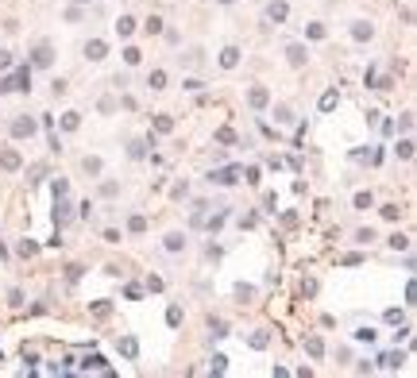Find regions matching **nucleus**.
I'll return each instance as SVG.
<instances>
[{
    "mask_svg": "<svg viewBox=\"0 0 417 378\" xmlns=\"http://www.w3.org/2000/svg\"><path fill=\"white\" fill-rule=\"evenodd\" d=\"M356 340H363V343H371V340H375V328H360V332H356Z\"/></svg>",
    "mask_w": 417,
    "mask_h": 378,
    "instance_id": "nucleus-31",
    "label": "nucleus"
},
{
    "mask_svg": "<svg viewBox=\"0 0 417 378\" xmlns=\"http://www.w3.org/2000/svg\"><path fill=\"white\" fill-rule=\"evenodd\" d=\"M77 124H81V116H77V112H66V116H62V127H66V131H74Z\"/></svg>",
    "mask_w": 417,
    "mask_h": 378,
    "instance_id": "nucleus-18",
    "label": "nucleus"
},
{
    "mask_svg": "<svg viewBox=\"0 0 417 378\" xmlns=\"http://www.w3.org/2000/svg\"><path fill=\"white\" fill-rule=\"evenodd\" d=\"M309 39H324V27H321V23H309Z\"/></svg>",
    "mask_w": 417,
    "mask_h": 378,
    "instance_id": "nucleus-36",
    "label": "nucleus"
},
{
    "mask_svg": "<svg viewBox=\"0 0 417 378\" xmlns=\"http://www.w3.org/2000/svg\"><path fill=\"white\" fill-rule=\"evenodd\" d=\"M305 351H309L313 359H321V355H324V343H321L317 336H309V340H305Z\"/></svg>",
    "mask_w": 417,
    "mask_h": 378,
    "instance_id": "nucleus-14",
    "label": "nucleus"
},
{
    "mask_svg": "<svg viewBox=\"0 0 417 378\" xmlns=\"http://www.w3.org/2000/svg\"><path fill=\"white\" fill-rule=\"evenodd\" d=\"M236 174H240L236 166H224V170H212V174H208V181H216V185H232V181H236Z\"/></svg>",
    "mask_w": 417,
    "mask_h": 378,
    "instance_id": "nucleus-3",
    "label": "nucleus"
},
{
    "mask_svg": "<svg viewBox=\"0 0 417 378\" xmlns=\"http://www.w3.org/2000/svg\"><path fill=\"white\" fill-rule=\"evenodd\" d=\"M212 336H228V324H224V321H212Z\"/></svg>",
    "mask_w": 417,
    "mask_h": 378,
    "instance_id": "nucleus-35",
    "label": "nucleus"
},
{
    "mask_svg": "<svg viewBox=\"0 0 417 378\" xmlns=\"http://www.w3.org/2000/svg\"><path fill=\"white\" fill-rule=\"evenodd\" d=\"M147 31H151V35H158V31H162V19H158V16H151V19H147Z\"/></svg>",
    "mask_w": 417,
    "mask_h": 378,
    "instance_id": "nucleus-32",
    "label": "nucleus"
},
{
    "mask_svg": "<svg viewBox=\"0 0 417 378\" xmlns=\"http://www.w3.org/2000/svg\"><path fill=\"white\" fill-rule=\"evenodd\" d=\"M81 166H85V174H101V159H85Z\"/></svg>",
    "mask_w": 417,
    "mask_h": 378,
    "instance_id": "nucleus-27",
    "label": "nucleus"
},
{
    "mask_svg": "<svg viewBox=\"0 0 417 378\" xmlns=\"http://www.w3.org/2000/svg\"><path fill=\"white\" fill-rule=\"evenodd\" d=\"M128 228L139 235V232H147V220H143V216H132V220H128Z\"/></svg>",
    "mask_w": 417,
    "mask_h": 378,
    "instance_id": "nucleus-22",
    "label": "nucleus"
},
{
    "mask_svg": "<svg viewBox=\"0 0 417 378\" xmlns=\"http://www.w3.org/2000/svg\"><path fill=\"white\" fill-rule=\"evenodd\" d=\"M85 54H89V58H93V62H101L104 54H108V47H104L101 39H93V43H89V47H85Z\"/></svg>",
    "mask_w": 417,
    "mask_h": 378,
    "instance_id": "nucleus-9",
    "label": "nucleus"
},
{
    "mask_svg": "<svg viewBox=\"0 0 417 378\" xmlns=\"http://www.w3.org/2000/svg\"><path fill=\"white\" fill-rule=\"evenodd\" d=\"M151 89H166V73H162V70L151 73Z\"/></svg>",
    "mask_w": 417,
    "mask_h": 378,
    "instance_id": "nucleus-24",
    "label": "nucleus"
},
{
    "mask_svg": "<svg viewBox=\"0 0 417 378\" xmlns=\"http://www.w3.org/2000/svg\"><path fill=\"white\" fill-rule=\"evenodd\" d=\"M155 127H158V131H170V127H174V120H170V116H158Z\"/></svg>",
    "mask_w": 417,
    "mask_h": 378,
    "instance_id": "nucleus-30",
    "label": "nucleus"
},
{
    "mask_svg": "<svg viewBox=\"0 0 417 378\" xmlns=\"http://www.w3.org/2000/svg\"><path fill=\"white\" fill-rule=\"evenodd\" d=\"M8 66H12V54H4V51H0V70H8Z\"/></svg>",
    "mask_w": 417,
    "mask_h": 378,
    "instance_id": "nucleus-38",
    "label": "nucleus"
},
{
    "mask_svg": "<svg viewBox=\"0 0 417 378\" xmlns=\"http://www.w3.org/2000/svg\"><path fill=\"white\" fill-rule=\"evenodd\" d=\"M286 58H290V66H302V62H305V47H298V43L286 47Z\"/></svg>",
    "mask_w": 417,
    "mask_h": 378,
    "instance_id": "nucleus-11",
    "label": "nucleus"
},
{
    "mask_svg": "<svg viewBox=\"0 0 417 378\" xmlns=\"http://www.w3.org/2000/svg\"><path fill=\"white\" fill-rule=\"evenodd\" d=\"M375 201H371V193H356V209H371Z\"/></svg>",
    "mask_w": 417,
    "mask_h": 378,
    "instance_id": "nucleus-28",
    "label": "nucleus"
},
{
    "mask_svg": "<svg viewBox=\"0 0 417 378\" xmlns=\"http://www.w3.org/2000/svg\"><path fill=\"white\" fill-rule=\"evenodd\" d=\"M31 62H35V66H51V62H54V51L47 47V43H43V47H35V54H31Z\"/></svg>",
    "mask_w": 417,
    "mask_h": 378,
    "instance_id": "nucleus-5",
    "label": "nucleus"
},
{
    "mask_svg": "<svg viewBox=\"0 0 417 378\" xmlns=\"http://www.w3.org/2000/svg\"><path fill=\"white\" fill-rule=\"evenodd\" d=\"M251 293H255V289H251V286H236V297H240V301H247V297H251Z\"/></svg>",
    "mask_w": 417,
    "mask_h": 378,
    "instance_id": "nucleus-34",
    "label": "nucleus"
},
{
    "mask_svg": "<svg viewBox=\"0 0 417 378\" xmlns=\"http://www.w3.org/2000/svg\"><path fill=\"white\" fill-rule=\"evenodd\" d=\"M247 101H251V108H263V105H266V101H270V93H266L263 85H255V89L247 93Z\"/></svg>",
    "mask_w": 417,
    "mask_h": 378,
    "instance_id": "nucleus-8",
    "label": "nucleus"
},
{
    "mask_svg": "<svg viewBox=\"0 0 417 378\" xmlns=\"http://www.w3.org/2000/svg\"><path fill=\"white\" fill-rule=\"evenodd\" d=\"M182 247H186V235H182V232H170V235H166V251H182Z\"/></svg>",
    "mask_w": 417,
    "mask_h": 378,
    "instance_id": "nucleus-13",
    "label": "nucleus"
},
{
    "mask_svg": "<svg viewBox=\"0 0 417 378\" xmlns=\"http://www.w3.org/2000/svg\"><path fill=\"white\" fill-rule=\"evenodd\" d=\"M290 16V8H286V0H270L266 4V19H274V23H282Z\"/></svg>",
    "mask_w": 417,
    "mask_h": 378,
    "instance_id": "nucleus-2",
    "label": "nucleus"
},
{
    "mask_svg": "<svg viewBox=\"0 0 417 378\" xmlns=\"http://www.w3.org/2000/svg\"><path fill=\"white\" fill-rule=\"evenodd\" d=\"M398 155H402V159H414V139H402V143H398Z\"/></svg>",
    "mask_w": 417,
    "mask_h": 378,
    "instance_id": "nucleus-21",
    "label": "nucleus"
},
{
    "mask_svg": "<svg viewBox=\"0 0 417 378\" xmlns=\"http://www.w3.org/2000/svg\"><path fill=\"white\" fill-rule=\"evenodd\" d=\"M12 135H16V139H31V135H35V120H31V116H19V120L12 124Z\"/></svg>",
    "mask_w": 417,
    "mask_h": 378,
    "instance_id": "nucleus-1",
    "label": "nucleus"
},
{
    "mask_svg": "<svg viewBox=\"0 0 417 378\" xmlns=\"http://www.w3.org/2000/svg\"><path fill=\"white\" fill-rule=\"evenodd\" d=\"M220 66H224V70H236V66H240V47H224V51H220Z\"/></svg>",
    "mask_w": 417,
    "mask_h": 378,
    "instance_id": "nucleus-4",
    "label": "nucleus"
},
{
    "mask_svg": "<svg viewBox=\"0 0 417 378\" xmlns=\"http://www.w3.org/2000/svg\"><path fill=\"white\" fill-rule=\"evenodd\" d=\"M352 35H356V39H371V35H375V27H371V23H356V27H352Z\"/></svg>",
    "mask_w": 417,
    "mask_h": 378,
    "instance_id": "nucleus-16",
    "label": "nucleus"
},
{
    "mask_svg": "<svg viewBox=\"0 0 417 378\" xmlns=\"http://www.w3.org/2000/svg\"><path fill=\"white\" fill-rule=\"evenodd\" d=\"M143 147H147V143H143V139H135V143H132V151H128V155H132V159H143Z\"/></svg>",
    "mask_w": 417,
    "mask_h": 378,
    "instance_id": "nucleus-29",
    "label": "nucleus"
},
{
    "mask_svg": "<svg viewBox=\"0 0 417 378\" xmlns=\"http://www.w3.org/2000/svg\"><path fill=\"white\" fill-rule=\"evenodd\" d=\"M166 324H170V328H174V324H182V309H178V305H170V309H166Z\"/></svg>",
    "mask_w": 417,
    "mask_h": 378,
    "instance_id": "nucleus-20",
    "label": "nucleus"
},
{
    "mask_svg": "<svg viewBox=\"0 0 417 378\" xmlns=\"http://www.w3.org/2000/svg\"><path fill=\"white\" fill-rule=\"evenodd\" d=\"M266 343H270V336H266V332H255V336H251V347H259V351H263Z\"/></svg>",
    "mask_w": 417,
    "mask_h": 378,
    "instance_id": "nucleus-25",
    "label": "nucleus"
},
{
    "mask_svg": "<svg viewBox=\"0 0 417 378\" xmlns=\"http://www.w3.org/2000/svg\"><path fill=\"white\" fill-rule=\"evenodd\" d=\"M74 4H85V0H74Z\"/></svg>",
    "mask_w": 417,
    "mask_h": 378,
    "instance_id": "nucleus-40",
    "label": "nucleus"
},
{
    "mask_svg": "<svg viewBox=\"0 0 417 378\" xmlns=\"http://www.w3.org/2000/svg\"><path fill=\"white\" fill-rule=\"evenodd\" d=\"M290 120H294V116H290V108H286V105L274 108V124H290Z\"/></svg>",
    "mask_w": 417,
    "mask_h": 378,
    "instance_id": "nucleus-19",
    "label": "nucleus"
},
{
    "mask_svg": "<svg viewBox=\"0 0 417 378\" xmlns=\"http://www.w3.org/2000/svg\"><path fill=\"white\" fill-rule=\"evenodd\" d=\"M390 247H394V251H406V247H410V239H406V235H398V232H394V235H390Z\"/></svg>",
    "mask_w": 417,
    "mask_h": 378,
    "instance_id": "nucleus-23",
    "label": "nucleus"
},
{
    "mask_svg": "<svg viewBox=\"0 0 417 378\" xmlns=\"http://www.w3.org/2000/svg\"><path fill=\"white\" fill-rule=\"evenodd\" d=\"M356 239H360V243H371V239H375V232H371V228H363V232H356Z\"/></svg>",
    "mask_w": 417,
    "mask_h": 378,
    "instance_id": "nucleus-37",
    "label": "nucleus"
},
{
    "mask_svg": "<svg viewBox=\"0 0 417 378\" xmlns=\"http://www.w3.org/2000/svg\"><path fill=\"white\" fill-rule=\"evenodd\" d=\"M66 220H70V205H66V201H62V197H58V205H54V224H58V228H62V224H66Z\"/></svg>",
    "mask_w": 417,
    "mask_h": 378,
    "instance_id": "nucleus-10",
    "label": "nucleus"
},
{
    "mask_svg": "<svg viewBox=\"0 0 417 378\" xmlns=\"http://www.w3.org/2000/svg\"><path fill=\"white\" fill-rule=\"evenodd\" d=\"M382 216H386V220H398V216H402V209H398V205H386V209H382Z\"/></svg>",
    "mask_w": 417,
    "mask_h": 378,
    "instance_id": "nucleus-33",
    "label": "nucleus"
},
{
    "mask_svg": "<svg viewBox=\"0 0 417 378\" xmlns=\"http://www.w3.org/2000/svg\"><path fill=\"white\" fill-rule=\"evenodd\" d=\"M379 363H382V367H386V371H398V367H402V363H406V355H402V351H390V355H382V359H379Z\"/></svg>",
    "mask_w": 417,
    "mask_h": 378,
    "instance_id": "nucleus-7",
    "label": "nucleus"
},
{
    "mask_svg": "<svg viewBox=\"0 0 417 378\" xmlns=\"http://www.w3.org/2000/svg\"><path fill=\"white\" fill-rule=\"evenodd\" d=\"M120 351H124L128 359H135V351H139V343H135L132 336H124V340H120Z\"/></svg>",
    "mask_w": 417,
    "mask_h": 378,
    "instance_id": "nucleus-15",
    "label": "nucleus"
},
{
    "mask_svg": "<svg viewBox=\"0 0 417 378\" xmlns=\"http://www.w3.org/2000/svg\"><path fill=\"white\" fill-rule=\"evenodd\" d=\"M139 58H143L139 47H128V51H124V62H128V66H139Z\"/></svg>",
    "mask_w": 417,
    "mask_h": 378,
    "instance_id": "nucleus-17",
    "label": "nucleus"
},
{
    "mask_svg": "<svg viewBox=\"0 0 417 378\" xmlns=\"http://www.w3.org/2000/svg\"><path fill=\"white\" fill-rule=\"evenodd\" d=\"M0 166L4 170H19V155L16 151H0Z\"/></svg>",
    "mask_w": 417,
    "mask_h": 378,
    "instance_id": "nucleus-12",
    "label": "nucleus"
},
{
    "mask_svg": "<svg viewBox=\"0 0 417 378\" xmlns=\"http://www.w3.org/2000/svg\"><path fill=\"white\" fill-rule=\"evenodd\" d=\"M216 4H232V0H216Z\"/></svg>",
    "mask_w": 417,
    "mask_h": 378,
    "instance_id": "nucleus-39",
    "label": "nucleus"
},
{
    "mask_svg": "<svg viewBox=\"0 0 417 378\" xmlns=\"http://www.w3.org/2000/svg\"><path fill=\"white\" fill-rule=\"evenodd\" d=\"M132 31H135V19H132V16H120V19H116V35H120V39H128Z\"/></svg>",
    "mask_w": 417,
    "mask_h": 378,
    "instance_id": "nucleus-6",
    "label": "nucleus"
},
{
    "mask_svg": "<svg viewBox=\"0 0 417 378\" xmlns=\"http://www.w3.org/2000/svg\"><path fill=\"white\" fill-rule=\"evenodd\" d=\"M336 101H340V97H336V93H324V97H321V108H324V112H328V108H336Z\"/></svg>",
    "mask_w": 417,
    "mask_h": 378,
    "instance_id": "nucleus-26",
    "label": "nucleus"
}]
</instances>
